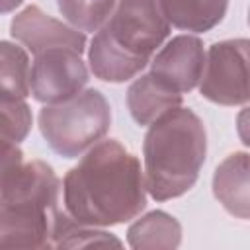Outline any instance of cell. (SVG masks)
<instances>
[{
	"label": "cell",
	"instance_id": "obj_1",
	"mask_svg": "<svg viewBox=\"0 0 250 250\" xmlns=\"http://www.w3.org/2000/svg\"><path fill=\"white\" fill-rule=\"evenodd\" d=\"M64 211L86 227L123 225L146 207V186L139 158L119 141L90 146L62 178Z\"/></svg>",
	"mask_w": 250,
	"mask_h": 250
},
{
	"label": "cell",
	"instance_id": "obj_2",
	"mask_svg": "<svg viewBox=\"0 0 250 250\" xmlns=\"http://www.w3.org/2000/svg\"><path fill=\"white\" fill-rule=\"evenodd\" d=\"M207 131L189 107H172L148 125L143 141L145 186L156 201L188 193L205 164Z\"/></svg>",
	"mask_w": 250,
	"mask_h": 250
},
{
	"label": "cell",
	"instance_id": "obj_3",
	"mask_svg": "<svg viewBox=\"0 0 250 250\" xmlns=\"http://www.w3.org/2000/svg\"><path fill=\"white\" fill-rule=\"evenodd\" d=\"M168 35L170 23L156 0H117L90 41V68L104 82H127L141 74Z\"/></svg>",
	"mask_w": 250,
	"mask_h": 250
},
{
	"label": "cell",
	"instance_id": "obj_4",
	"mask_svg": "<svg viewBox=\"0 0 250 250\" xmlns=\"http://www.w3.org/2000/svg\"><path fill=\"white\" fill-rule=\"evenodd\" d=\"M61 180L43 160H29L0 193V248H53L64 209Z\"/></svg>",
	"mask_w": 250,
	"mask_h": 250
},
{
	"label": "cell",
	"instance_id": "obj_5",
	"mask_svg": "<svg viewBox=\"0 0 250 250\" xmlns=\"http://www.w3.org/2000/svg\"><path fill=\"white\" fill-rule=\"evenodd\" d=\"M37 125L53 152L62 158H78L107 135L111 107L100 90L88 88L70 100L43 105Z\"/></svg>",
	"mask_w": 250,
	"mask_h": 250
},
{
	"label": "cell",
	"instance_id": "obj_6",
	"mask_svg": "<svg viewBox=\"0 0 250 250\" xmlns=\"http://www.w3.org/2000/svg\"><path fill=\"white\" fill-rule=\"evenodd\" d=\"M248 39H225L205 53L199 94L219 105H244L248 102Z\"/></svg>",
	"mask_w": 250,
	"mask_h": 250
},
{
	"label": "cell",
	"instance_id": "obj_7",
	"mask_svg": "<svg viewBox=\"0 0 250 250\" xmlns=\"http://www.w3.org/2000/svg\"><path fill=\"white\" fill-rule=\"evenodd\" d=\"M88 68L82 55L68 47H53L33 55L29 68V94L39 104L70 100L88 84Z\"/></svg>",
	"mask_w": 250,
	"mask_h": 250
},
{
	"label": "cell",
	"instance_id": "obj_8",
	"mask_svg": "<svg viewBox=\"0 0 250 250\" xmlns=\"http://www.w3.org/2000/svg\"><path fill=\"white\" fill-rule=\"evenodd\" d=\"M203 66V41L189 33L172 37L150 59V74L178 94L191 92L199 84Z\"/></svg>",
	"mask_w": 250,
	"mask_h": 250
},
{
	"label": "cell",
	"instance_id": "obj_9",
	"mask_svg": "<svg viewBox=\"0 0 250 250\" xmlns=\"http://www.w3.org/2000/svg\"><path fill=\"white\" fill-rule=\"evenodd\" d=\"M10 33L31 55L53 47H68L80 55L86 49V33L45 14L39 6L29 4L10 21Z\"/></svg>",
	"mask_w": 250,
	"mask_h": 250
},
{
	"label": "cell",
	"instance_id": "obj_10",
	"mask_svg": "<svg viewBox=\"0 0 250 250\" xmlns=\"http://www.w3.org/2000/svg\"><path fill=\"white\" fill-rule=\"evenodd\" d=\"M213 195L236 219L248 221L250 195H248V152L238 150L229 154L213 174Z\"/></svg>",
	"mask_w": 250,
	"mask_h": 250
},
{
	"label": "cell",
	"instance_id": "obj_11",
	"mask_svg": "<svg viewBox=\"0 0 250 250\" xmlns=\"http://www.w3.org/2000/svg\"><path fill=\"white\" fill-rule=\"evenodd\" d=\"M178 105H182V94L162 84L150 72L135 78L127 90L129 113L133 121L141 127H148L162 113Z\"/></svg>",
	"mask_w": 250,
	"mask_h": 250
},
{
	"label": "cell",
	"instance_id": "obj_12",
	"mask_svg": "<svg viewBox=\"0 0 250 250\" xmlns=\"http://www.w3.org/2000/svg\"><path fill=\"white\" fill-rule=\"evenodd\" d=\"M166 21L191 33L211 31L227 16L229 0H156Z\"/></svg>",
	"mask_w": 250,
	"mask_h": 250
},
{
	"label": "cell",
	"instance_id": "obj_13",
	"mask_svg": "<svg viewBox=\"0 0 250 250\" xmlns=\"http://www.w3.org/2000/svg\"><path fill=\"white\" fill-rule=\"evenodd\" d=\"M182 242V225L166 211L154 209L133 221L127 229V244L135 250H174Z\"/></svg>",
	"mask_w": 250,
	"mask_h": 250
},
{
	"label": "cell",
	"instance_id": "obj_14",
	"mask_svg": "<svg viewBox=\"0 0 250 250\" xmlns=\"http://www.w3.org/2000/svg\"><path fill=\"white\" fill-rule=\"evenodd\" d=\"M29 55L12 41H0V98L25 100L29 96Z\"/></svg>",
	"mask_w": 250,
	"mask_h": 250
},
{
	"label": "cell",
	"instance_id": "obj_15",
	"mask_svg": "<svg viewBox=\"0 0 250 250\" xmlns=\"http://www.w3.org/2000/svg\"><path fill=\"white\" fill-rule=\"evenodd\" d=\"M117 0H57L61 16L78 31L94 33L111 16Z\"/></svg>",
	"mask_w": 250,
	"mask_h": 250
},
{
	"label": "cell",
	"instance_id": "obj_16",
	"mask_svg": "<svg viewBox=\"0 0 250 250\" xmlns=\"http://www.w3.org/2000/svg\"><path fill=\"white\" fill-rule=\"evenodd\" d=\"M84 246H121V240L96 227H86L76 223L64 211L57 227L53 248H84Z\"/></svg>",
	"mask_w": 250,
	"mask_h": 250
},
{
	"label": "cell",
	"instance_id": "obj_17",
	"mask_svg": "<svg viewBox=\"0 0 250 250\" xmlns=\"http://www.w3.org/2000/svg\"><path fill=\"white\" fill-rule=\"evenodd\" d=\"M31 123L33 115L25 100L0 98V137L21 143L29 135Z\"/></svg>",
	"mask_w": 250,
	"mask_h": 250
},
{
	"label": "cell",
	"instance_id": "obj_18",
	"mask_svg": "<svg viewBox=\"0 0 250 250\" xmlns=\"http://www.w3.org/2000/svg\"><path fill=\"white\" fill-rule=\"evenodd\" d=\"M25 164L23 150L20 143L0 137V193L10 186V182L18 176L21 166Z\"/></svg>",
	"mask_w": 250,
	"mask_h": 250
},
{
	"label": "cell",
	"instance_id": "obj_19",
	"mask_svg": "<svg viewBox=\"0 0 250 250\" xmlns=\"http://www.w3.org/2000/svg\"><path fill=\"white\" fill-rule=\"evenodd\" d=\"M23 0H0V14H10L16 8H20Z\"/></svg>",
	"mask_w": 250,
	"mask_h": 250
}]
</instances>
